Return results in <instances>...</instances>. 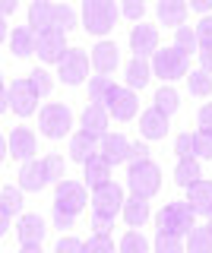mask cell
I'll use <instances>...</instances> for the list:
<instances>
[{"label": "cell", "instance_id": "4316f807", "mask_svg": "<svg viewBox=\"0 0 212 253\" xmlns=\"http://www.w3.org/2000/svg\"><path fill=\"white\" fill-rule=\"evenodd\" d=\"M114 89H117V85H114L111 76H92V79H89V101H92V105L108 108V101H111Z\"/></svg>", "mask_w": 212, "mask_h": 253}, {"label": "cell", "instance_id": "ba28073f", "mask_svg": "<svg viewBox=\"0 0 212 253\" xmlns=\"http://www.w3.org/2000/svg\"><path fill=\"white\" fill-rule=\"evenodd\" d=\"M89 203H92V212H98V215H117V212L124 209V190L121 184H105V187H95L92 190V196H89Z\"/></svg>", "mask_w": 212, "mask_h": 253}, {"label": "cell", "instance_id": "11a10c76", "mask_svg": "<svg viewBox=\"0 0 212 253\" xmlns=\"http://www.w3.org/2000/svg\"><path fill=\"white\" fill-rule=\"evenodd\" d=\"M6 228H10V215H6V212L0 209V237L6 234Z\"/></svg>", "mask_w": 212, "mask_h": 253}, {"label": "cell", "instance_id": "f6af8a7d", "mask_svg": "<svg viewBox=\"0 0 212 253\" xmlns=\"http://www.w3.org/2000/svg\"><path fill=\"white\" fill-rule=\"evenodd\" d=\"M51 218H54V225H57L60 231L73 228V221H76V215H70L67 209H60V206H54V209H51Z\"/></svg>", "mask_w": 212, "mask_h": 253}, {"label": "cell", "instance_id": "b9f144b4", "mask_svg": "<svg viewBox=\"0 0 212 253\" xmlns=\"http://www.w3.org/2000/svg\"><path fill=\"white\" fill-rule=\"evenodd\" d=\"M92 231H95L98 237H111V231H114V218L111 215H98V212H92Z\"/></svg>", "mask_w": 212, "mask_h": 253}, {"label": "cell", "instance_id": "d590c367", "mask_svg": "<svg viewBox=\"0 0 212 253\" xmlns=\"http://www.w3.org/2000/svg\"><path fill=\"white\" fill-rule=\"evenodd\" d=\"M117 253H149V241L139 231H127L117 244Z\"/></svg>", "mask_w": 212, "mask_h": 253}, {"label": "cell", "instance_id": "52a82bcc", "mask_svg": "<svg viewBox=\"0 0 212 253\" xmlns=\"http://www.w3.org/2000/svg\"><path fill=\"white\" fill-rule=\"evenodd\" d=\"M67 51H70V44H67V35L60 29H48L42 35H35V54L44 63H60Z\"/></svg>", "mask_w": 212, "mask_h": 253}, {"label": "cell", "instance_id": "44dd1931", "mask_svg": "<svg viewBox=\"0 0 212 253\" xmlns=\"http://www.w3.org/2000/svg\"><path fill=\"white\" fill-rule=\"evenodd\" d=\"M139 130H143L146 139H165L168 136V117H165L162 111L149 108V111H143V117H139Z\"/></svg>", "mask_w": 212, "mask_h": 253}, {"label": "cell", "instance_id": "d4e9b609", "mask_svg": "<svg viewBox=\"0 0 212 253\" xmlns=\"http://www.w3.org/2000/svg\"><path fill=\"white\" fill-rule=\"evenodd\" d=\"M124 221H127L130 228H139L149 221V200H139V196H130V200H124V209H121Z\"/></svg>", "mask_w": 212, "mask_h": 253}, {"label": "cell", "instance_id": "7c38bea8", "mask_svg": "<svg viewBox=\"0 0 212 253\" xmlns=\"http://www.w3.org/2000/svg\"><path fill=\"white\" fill-rule=\"evenodd\" d=\"M130 47H133V57L146 60L149 54L159 51V32H155V26H133L130 29Z\"/></svg>", "mask_w": 212, "mask_h": 253}, {"label": "cell", "instance_id": "2e32d148", "mask_svg": "<svg viewBox=\"0 0 212 253\" xmlns=\"http://www.w3.org/2000/svg\"><path fill=\"white\" fill-rule=\"evenodd\" d=\"M98 149H101V139L98 136H92V133H73L70 136V158L73 162H80V165H85L89 158H95L98 155Z\"/></svg>", "mask_w": 212, "mask_h": 253}, {"label": "cell", "instance_id": "cb8c5ba5", "mask_svg": "<svg viewBox=\"0 0 212 253\" xmlns=\"http://www.w3.org/2000/svg\"><path fill=\"white\" fill-rule=\"evenodd\" d=\"M83 133H92L98 139L108 133V111L101 105H89L83 111Z\"/></svg>", "mask_w": 212, "mask_h": 253}, {"label": "cell", "instance_id": "bcb514c9", "mask_svg": "<svg viewBox=\"0 0 212 253\" xmlns=\"http://www.w3.org/2000/svg\"><path fill=\"white\" fill-rule=\"evenodd\" d=\"M121 13L127 16V19H143V13H146V3H143V0H124Z\"/></svg>", "mask_w": 212, "mask_h": 253}, {"label": "cell", "instance_id": "c3c4849f", "mask_svg": "<svg viewBox=\"0 0 212 253\" xmlns=\"http://www.w3.org/2000/svg\"><path fill=\"white\" fill-rule=\"evenodd\" d=\"M196 124H200L203 133H212V105H203L196 111Z\"/></svg>", "mask_w": 212, "mask_h": 253}, {"label": "cell", "instance_id": "6da1fadb", "mask_svg": "<svg viewBox=\"0 0 212 253\" xmlns=\"http://www.w3.org/2000/svg\"><path fill=\"white\" fill-rule=\"evenodd\" d=\"M155 225H159V234L184 237V234H190L196 228V212H193L190 203H168L165 209H159Z\"/></svg>", "mask_w": 212, "mask_h": 253}, {"label": "cell", "instance_id": "680465c9", "mask_svg": "<svg viewBox=\"0 0 212 253\" xmlns=\"http://www.w3.org/2000/svg\"><path fill=\"white\" fill-rule=\"evenodd\" d=\"M19 253H44V250H42V247H35V244H32V247H22Z\"/></svg>", "mask_w": 212, "mask_h": 253}, {"label": "cell", "instance_id": "6f0895ef", "mask_svg": "<svg viewBox=\"0 0 212 253\" xmlns=\"http://www.w3.org/2000/svg\"><path fill=\"white\" fill-rule=\"evenodd\" d=\"M3 42H6V22L0 19V44H3Z\"/></svg>", "mask_w": 212, "mask_h": 253}, {"label": "cell", "instance_id": "4dcf8cb0", "mask_svg": "<svg viewBox=\"0 0 212 253\" xmlns=\"http://www.w3.org/2000/svg\"><path fill=\"white\" fill-rule=\"evenodd\" d=\"M152 108H155V111H162L165 117H171V114H174V111L180 108V95L171 89V85H165V89L155 92V105H152Z\"/></svg>", "mask_w": 212, "mask_h": 253}, {"label": "cell", "instance_id": "f907efd6", "mask_svg": "<svg viewBox=\"0 0 212 253\" xmlns=\"http://www.w3.org/2000/svg\"><path fill=\"white\" fill-rule=\"evenodd\" d=\"M200 70H206V73L212 76V44L200 47Z\"/></svg>", "mask_w": 212, "mask_h": 253}, {"label": "cell", "instance_id": "ffe728a7", "mask_svg": "<svg viewBox=\"0 0 212 253\" xmlns=\"http://www.w3.org/2000/svg\"><path fill=\"white\" fill-rule=\"evenodd\" d=\"M187 203L193 206L196 215H212V180H196V184L187 190Z\"/></svg>", "mask_w": 212, "mask_h": 253}, {"label": "cell", "instance_id": "ab89813d", "mask_svg": "<svg viewBox=\"0 0 212 253\" xmlns=\"http://www.w3.org/2000/svg\"><path fill=\"white\" fill-rule=\"evenodd\" d=\"M83 253H117V247L111 244V237H98V234H92L89 241L83 244Z\"/></svg>", "mask_w": 212, "mask_h": 253}, {"label": "cell", "instance_id": "484cf974", "mask_svg": "<svg viewBox=\"0 0 212 253\" xmlns=\"http://www.w3.org/2000/svg\"><path fill=\"white\" fill-rule=\"evenodd\" d=\"M10 51L16 54V57H32L35 54V32L29 26H19L10 32Z\"/></svg>", "mask_w": 212, "mask_h": 253}, {"label": "cell", "instance_id": "277c9868", "mask_svg": "<svg viewBox=\"0 0 212 253\" xmlns=\"http://www.w3.org/2000/svg\"><path fill=\"white\" fill-rule=\"evenodd\" d=\"M38 126H42V133L48 139H64L70 133V126H73V111H70L64 101H51V105H44L42 114H38Z\"/></svg>", "mask_w": 212, "mask_h": 253}, {"label": "cell", "instance_id": "8fae6325", "mask_svg": "<svg viewBox=\"0 0 212 253\" xmlns=\"http://www.w3.org/2000/svg\"><path fill=\"white\" fill-rule=\"evenodd\" d=\"M10 111L13 114H19V117H29L32 111L38 108V95L29 89V83L26 79H16V83H10Z\"/></svg>", "mask_w": 212, "mask_h": 253}, {"label": "cell", "instance_id": "4fadbf2b", "mask_svg": "<svg viewBox=\"0 0 212 253\" xmlns=\"http://www.w3.org/2000/svg\"><path fill=\"white\" fill-rule=\"evenodd\" d=\"M98 155L105 158L108 165H124L130 158V139L127 136H121V133H105L101 136V149H98Z\"/></svg>", "mask_w": 212, "mask_h": 253}, {"label": "cell", "instance_id": "74e56055", "mask_svg": "<svg viewBox=\"0 0 212 253\" xmlns=\"http://www.w3.org/2000/svg\"><path fill=\"white\" fill-rule=\"evenodd\" d=\"M155 253H184V237L159 234L155 237Z\"/></svg>", "mask_w": 212, "mask_h": 253}, {"label": "cell", "instance_id": "91938a15", "mask_svg": "<svg viewBox=\"0 0 212 253\" xmlns=\"http://www.w3.org/2000/svg\"><path fill=\"white\" fill-rule=\"evenodd\" d=\"M206 228H209V231H212V215H209V221H206Z\"/></svg>", "mask_w": 212, "mask_h": 253}, {"label": "cell", "instance_id": "db71d44e", "mask_svg": "<svg viewBox=\"0 0 212 253\" xmlns=\"http://www.w3.org/2000/svg\"><path fill=\"white\" fill-rule=\"evenodd\" d=\"M6 108H10V92H0V114H6Z\"/></svg>", "mask_w": 212, "mask_h": 253}, {"label": "cell", "instance_id": "f35d334b", "mask_svg": "<svg viewBox=\"0 0 212 253\" xmlns=\"http://www.w3.org/2000/svg\"><path fill=\"white\" fill-rule=\"evenodd\" d=\"M193 158H212V133H193Z\"/></svg>", "mask_w": 212, "mask_h": 253}, {"label": "cell", "instance_id": "7dc6e473", "mask_svg": "<svg viewBox=\"0 0 212 253\" xmlns=\"http://www.w3.org/2000/svg\"><path fill=\"white\" fill-rule=\"evenodd\" d=\"M54 253H83V241L80 237H60Z\"/></svg>", "mask_w": 212, "mask_h": 253}, {"label": "cell", "instance_id": "603a6c76", "mask_svg": "<svg viewBox=\"0 0 212 253\" xmlns=\"http://www.w3.org/2000/svg\"><path fill=\"white\" fill-rule=\"evenodd\" d=\"M29 29H32L35 35L54 29V3H48V0H38V3H32V10H29Z\"/></svg>", "mask_w": 212, "mask_h": 253}, {"label": "cell", "instance_id": "f546056e", "mask_svg": "<svg viewBox=\"0 0 212 253\" xmlns=\"http://www.w3.org/2000/svg\"><path fill=\"white\" fill-rule=\"evenodd\" d=\"M187 85H190V95H196V98H209L212 95V76L206 70H190L187 73Z\"/></svg>", "mask_w": 212, "mask_h": 253}, {"label": "cell", "instance_id": "816d5d0a", "mask_svg": "<svg viewBox=\"0 0 212 253\" xmlns=\"http://www.w3.org/2000/svg\"><path fill=\"white\" fill-rule=\"evenodd\" d=\"M190 10H196L200 16H212V0H193Z\"/></svg>", "mask_w": 212, "mask_h": 253}, {"label": "cell", "instance_id": "f1b7e54d", "mask_svg": "<svg viewBox=\"0 0 212 253\" xmlns=\"http://www.w3.org/2000/svg\"><path fill=\"white\" fill-rule=\"evenodd\" d=\"M149 73H152V67H149L146 60L133 57V60L127 63V89H133V92H139V89H143V85L149 83Z\"/></svg>", "mask_w": 212, "mask_h": 253}, {"label": "cell", "instance_id": "5bb4252c", "mask_svg": "<svg viewBox=\"0 0 212 253\" xmlns=\"http://www.w3.org/2000/svg\"><path fill=\"white\" fill-rule=\"evenodd\" d=\"M44 187H48L44 162H35V158L22 162V168H19V190H26V193H42Z\"/></svg>", "mask_w": 212, "mask_h": 253}, {"label": "cell", "instance_id": "8d00e7d4", "mask_svg": "<svg viewBox=\"0 0 212 253\" xmlns=\"http://www.w3.org/2000/svg\"><path fill=\"white\" fill-rule=\"evenodd\" d=\"M0 209H3L6 215L19 212L22 209V190L19 187H3V190H0Z\"/></svg>", "mask_w": 212, "mask_h": 253}, {"label": "cell", "instance_id": "60d3db41", "mask_svg": "<svg viewBox=\"0 0 212 253\" xmlns=\"http://www.w3.org/2000/svg\"><path fill=\"white\" fill-rule=\"evenodd\" d=\"M42 162H44L48 184H60V177H64V158H60V155H48V158H42Z\"/></svg>", "mask_w": 212, "mask_h": 253}, {"label": "cell", "instance_id": "d6a6232c", "mask_svg": "<svg viewBox=\"0 0 212 253\" xmlns=\"http://www.w3.org/2000/svg\"><path fill=\"white\" fill-rule=\"evenodd\" d=\"M174 47L180 54H193V51H200V42H196V29L193 26H180V29H174Z\"/></svg>", "mask_w": 212, "mask_h": 253}, {"label": "cell", "instance_id": "7a4b0ae2", "mask_svg": "<svg viewBox=\"0 0 212 253\" xmlns=\"http://www.w3.org/2000/svg\"><path fill=\"white\" fill-rule=\"evenodd\" d=\"M127 187H130L133 196H139V200H152V196L162 190V171H159V165H155L152 158H149V162L130 165Z\"/></svg>", "mask_w": 212, "mask_h": 253}, {"label": "cell", "instance_id": "9c48e42d", "mask_svg": "<svg viewBox=\"0 0 212 253\" xmlns=\"http://www.w3.org/2000/svg\"><path fill=\"white\" fill-rule=\"evenodd\" d=\"M85 203H89L85 184H80V180H60V184H57V196H54V206L67 209L70 215H80Z\"/></svg>", "mask_w": 212, "mask_h": 253}, {"label": "cell", "instance_id": "f5cc1de1", "mask_svg": "<svg viewBox=\"0 0 212 253\" xmlns=\"http://www.w3.org/2000/svg\"><path fill=\"white\" fill-rule=\"evenodd\" d=\"M13 13H16V0H0V19L13 16Z\"/></svg>", "mask_w": 212, "mask_h": 253}, {"label": "cell", "instance_id": "5b68a950", "mask_svg": "<svg viewBox=\"0 0 212 253\" xmlns=\"http://www.w3.org/2000/svg\"><path fill=\"white\" fill-rule=\"evenodd\" d=\"M152 70H155V76L168 79V83L190 73V70H187V57L177 51L174 44H171V47H159V51L152 54Z\"/></svg>", "mask_w": 212, "mask_h": 253}, {"label": "cell", "instance_id": "ac0fdd59", "mask_svg": "<svg viewBox=\"0 0 212 253\" xmlns=\"http://www.w3.org/2000/svg\"><path fill=\"white\" fill-rule=\"evenodd\" d=\"M6 149H10V155L19 158V162H29V158H35V136H32V130H26V126H16V130L10 133V139H6Z\"/></svg>", "mask_w": 212, "mask_h": 253}, {"label": "cell", "instance_id": "7bdbcfd3", "mask_svg": "<svg viewBox=\"0 0 212 253\" xmlns=\"http://www.w3.org/2000/svg\"><path fill=\"white\" fill-rule=\"evenodd\" d=\"M196 42H200V47L212 44V16H203L200 19V26H196Z\"/></svg>", "mask_w": 212, "mask_h": 253}, {"label": "cell", "instance_id": "9f6ffc18", "mask_svg": "<svg viewBox=\"0 0 212 253\" xmlns=\"http://www.w3.org/2000/svg\"><path fill=\"white\" fill-rule=\"evenodd\" d=\"M6 152H10V149H6V139L0 136V165H3V158H6Z\"/></svg>", "mask_w": 212, "mask_h": 253}, {"label": "cell", "instance_id": "94428289", "mask_svg": "<svg viewBox=\"0 0 212 253\" xmlns=\"http://www.w3.org/2000/svg\"><path fill=\"white\" fill-rule=\"evenodd\" d=\"M0 92H3V73H0Z\"/></svg>", "mask_w": 212, "mask_h": 253}, {"label": "cell", "instance_id": "e0dca14e", "mask_svg": "<svg viewBox=\"0 0 212 253\" xmlns=\"http://www.w3.org/2000/svg\"><path fill=\"white\" fill-rule=\"evenodd\" d=\"M16 234H19V241H22V247H42V241H44V234H48V228H44V218L42 215H22L19 218V228H16Z\"/></svg>", "mask_w": 212, "mask_h": 253}, {"label": "cell", "instance_id": "7402d4cb", "mask_svg": "<svg viewBox=\"0 0 212 253\" xmlns=\"http://www.w3.org/2000/svg\"><path fill=\"white\" fill-rule=\"evenodd\" d=\"M187 10L190 6L184 0H159V22L162 26H171V29H180L187 19Z\"/></svg>", "mask_w": 212, "mask_h": 253}, {"label": "cell", "instance_id": "836d02e7", "mask_svg": "<svg viewBox=\"0 0 212 253\" xmlns=\"http://www.w3.org/2000/svg\"><path fill=\"white\" fill-rule=\"evenodd\" d=\"M76 22H80V16H76L73 6H67V3L54 6V29H60V32L67 35L70 29H76Z\"/></svg>", "mask_w": 212, "mask_h": 253}, {"label": "cell", "instance_id": "9a60e30c", "mask_svg": "<svg viewBox=\"0 0 212 253\" xmlns=\"http://www.w3.org/2000/svg\"><path fill=\"white\" fill-rule=\"evenodd\" d=\"M121 63V51H117L114 42H98L92 47V67H95L98 76H111Z\"/></svg>", "mask_w": 212, "mask_h": 253}, {"label": "cell", "instance_id": "e575fe53", "mask_svg": "<svg viewBox=\"0 0 212 253\" xmlns=\"http://www.w3.org/2000/svg\"><path fill=\"white\" fill-rule=\"evenodd\" d=\"M26 83H29V89H32V92L38 95V98H44V95H51L54 79L48 76V70H42V67H38V70H32V73H29Z\"/></svg>", "mask_w": 212, "mask_h": 253}, {"label": "cell", "instance_id": "8992f818", "mask_svg": "<svg viewBox=\"0 0 212 253\" xmlns=\"http://www.w3.org/2000/svg\"><path fill=\"white\" fill-rule=\"evenodd\" d=\"M89 57L80 51V47H70V51L64 54V60L57 63V76L64 85H80L85 76H89Z\"/></svg>", "mask_w": 212, "mask_h": 253}, {"label": "cell", "instance_id": "d6986e66", "mask_svg": "<svg viewBox=\"0 0 212 253\" xmlns=\"http://www.w3.org/2000/svg\"><path fill=\"white\" fill-rule=\"evenodd\" d=\"M83 180H85V187H105V184H111V165L105 162L101 155L95 158H89V162L83 165Z\"/></svg>", "mask_w": 212, "mask_h": 253}, {"label": "cell", "instance_id": "ee69618b", "mask_svg": "<svg viewBox=\"0 0 212 253\" xmlns=\"http://www.w3.org/2000/svg\"><path fill=\"white\" fill-rule=\"evenodd\" d=\"M174 152L177 158H193V133H180L174 142Z\"/></svg>", "mask_w": 212, "mask_h": 253}, {"label": "cell", "instance_id": "3957f363", "mask_svg": "<svg viewBox=\"0 0 212 253\" xmlns=\"http://www.w3.org/2000/svg\"><path fill=\"white\" fill-rule=\"evenodd\" d=\"M117 16H121V10L114 0H85L83 3V26L92 35H108L114 29Z\"/></svg>", "mask_w": 212, "mask_h": 253}, {"label": "cell", "instance_id": "681fc988", "mask_svg": "<svg viewBox=\"0 0 212 253\" xmlns=\"http://www.w3.org/2000/svg\"><path fill=\"white\" fill-rule=\"evenodd\" d=\"M127 162H130V165H136V162H149V146H146V142H133Z\"/></svg>", "mask_w": 212, "mask_h": 253}, {"label": "cell", "instance_id": "30bf717a", "mask_svg": "<svg viewBox=\"0 0 212 253\" xmlns=\"http://www.w3.org/2000/svg\"><path fill=\"white\" fill-rule=\"evenodd\" d=\"M105 111L114 117V121H133V117L139 114V98H136V92H133V89H127V85H124V89L117 85Z\"/></svg>", "mask_w": 212, "mask_h": 253}, {"label": "cell", "instance_id": "83f0119b", "mask_svg": "<svg viewBox=\"0 0 212 253\" xmlns=\"http://www.w3.org/2000/svg\"><path fill=\"white\" fill-rule=\"evenodd\" d=\"M174 180H177V187L190 190L196 180H203V174H200V162H196V158H180L177 168H174Z\"/></svg>", "mask_w": 212, "mask_h": 253}, {"label": "cell", "instance_id": "1f68e13d", "mask_svg": "<svg viewBox=\"0 0 212 253\" xmlns=\"http://www.w3.org/2000/svg\"><path fill=\"white\" fill-rule=\"evenodd\" d=\"M187 253H212V231L209 228H193L187 234Z\"/></svg>", "mask_w": 212, "mask_h": 253}]
</instances>
